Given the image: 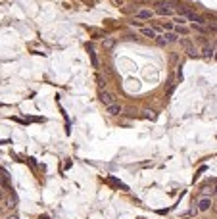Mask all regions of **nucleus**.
<instances>
[{
	"label": "nucleus",
	"instance_id": "1",
	"mask_svg": "<svg viewBox=\"0 0 217 219\" xmlns=\"http://www.w3.org/2000/svg\"><path fill=\"white\" fill-rule=\"evenodd\" d=\"M179 13H181V18H183V19H190V21H194L196 25H204V23H208L204 18H200L198 13H194V12H192V10H188V8L179 6Z\"/></svg>",
	"mask_w": 217,
	"mask_h": 219
},
{
	"label": "nucleus",
	"instance_id": "2",
	"mask_svg": "<svg viewBox=\"0 0 217 219\" xmlns=\"http://www.w3.org/2000/svg\"><path fill=\"white\" fill-rule=\"evenodd\" d=\"M156 12H158L160 15H173V13H175L171 2H165V0H160V2H156Z\"/></svg>",
	"mask_w": 217,
	"mask_h": 219
},
{
	"label": "nucleus",
	"instance_id": "3",
	"mask_svg": "<svg viewBox=\"0 0 217 219\" xmlns=\"http://www.w3.org/2000/svg\"><path fill=\"white\" fill-rule=\"evenodd\" d=\"M156 40H158L160 44H173V42L179 40V37H177V33H171V31H167V33H163L161 37H156Z\"/></svg>",
	"mask_w": 217,
	"mask_h": 219
},
{
	"label": "nucleus",
	"instance_id": "4",
	"mask_svg": "<svg viewBox=\"0 0 217 219\" xmlns=\"http://www.w3.org/2000/svg\"><path fill=\"white\" fill-rule=\"evenodd\" d=\"M98 98H100V102H102L104 106H110V104H114V102H115V96L112 94V92H106V90H100Z\"/></svg>",
	"mask_w": 217,
	"mask_h": 219
},
{
	"label": "nucleus",
	"instance_id": "5",
	"mask_svg": "<svg viewBox=\"0 0 217 219\" xmlns=\"http://www.w3.org/2000/svg\"><path fill=\"white\" fill-rule=\"evenodd\" d=\"M179 42H181V46H183V48H184V50H187V52H188V54H190L192 58H196V56H198V54L194 52V46H192V42H190L188 39H181Z\"/></svg>",
	"mask_w": 217,
	"mask_h": 219
},
{
	"label": "nucleus",
	"instance_id": "6",
	"mask_svg": "<svg viewBox=\"0 0 217 219\" xmlns=\"http://www.w3.org/2000/svg\"><path fill=\"white\" fill-rule=\"evenodd\" d=\"M135 15H136L138 19H152L154 12H152V10H146V8H142V10H136V12H135Z\"/></svg>",
	"mask_w": 217,
	"mask_h": 219
},
{
	"label": "nucleus",
	"instance_id": "7",
	"mask_svg": "<svg viewBox=\"0 0 217 219\" xmlns=\"http://www.w3.org/2000/svg\"><path fill=\"white\" fill-rule=\"evenodd\" d=\"M211 208V198H200L198 200V210L200 211H208Z\"/></svg>",
	"mask_w": 217,
	"mask_h": 219
},
{
	"label": "nucleus",
	"instance_id": "8",
	"mask_svg": "<svg viewBox=\"0 0 217 219\" xmlns=\"http://www.w3.org/2000/svg\"><path fill=\"white\" fill-rule=\"evenodd\" d=\"M106 112L110 114V115H119V114H121V106H119L117 102H114V104H110V106H106Z\"/></svg>",
	"mask_w": 217,
	"mask_h": 219
},
{
	"label": "nucleus",
	"instance_id": "9",
	"mask_svg": "<svg viewBox=\"0 0 217 219\" xmlns=\"http://www.w3.org/2000/svg\"><path fill=\"white\" fill-rule=\"evenodd\" d=\"M140 33H142L144 37H150V39H156V31H154L152 27H142V29H140Z\"/></svg>",
	"mask_w": 217,
	"mask_h": 219
},
{
	"label": "nucleus",
	"instance_id": "10",
	"mask_svg": "<svg viewBox=\"0 0 217 219\" xmlns=\"http://www.w3.org/2000/svg\"><path fill=\"white\" fill-rule=\"evenodd\" d=\"M88 54H90V61H92V67H98V56H96V52L92 50V48H88Z\"/></svg>",
	"mask_w": 217,
	"mask_h": 219
},
{
	"label": "nucleus",
	"instance_id": "11",
	"mask_svg": "<svg viewBox=\"0 0 217 219\" xmlns=\"http://www.w3.org/2000/svg\"><path fill=\"white\" fill-rule=\"evenodd\" d=\"M114 44H115V40H114V39H110V37L104 39V48L110 50V48H114Z\"/></svg>",
	"mask_w": 217,
	"mask_h": 219
},
{
	"label": "nucleus",
	"instance_id": "12",
	"mask_svg": "<svg viewBox=\"0 0 217 219\" xmlns=\"http://www.w3.org/2000/svg\"><path fill=\"white\" fill-rule=\"evenodd\" d=\"M192 29H194V31H200V33H206V27H204V25H196V23H192Z\"/></svg>",
	"mask_w": 217,
	"mask_h": 219
},
{
	"label": "nucleus",
	"instance_id": "13",
	"mask_svg": "<svg viewBox=\"0 0 217 219\" xmlns=\"http://www.w3.org/2000/svg\"><path fill=\"white\" fill-rule=\"evenodd\" d=\"M204 56L206 58H211L213 56V48H208V46H206V48H204Z\"/></svg>",
	"mask_w": 217,
	"mask_h": 219
},
{
	"label": "nucleus",
	"instance_id": "14",
	"mask_svg": "<svg viewBox=\"0 0 217 219\" xmlns=\"http://www.w3.org/2000/svg\"><path fill=\"white\" fill-rule=\"evenodd\" d=\"M187 31H188V29H187V27H183V25H179V27H177V33H183V35H187Z\"/></svg>",
	"mask_w": 217,
	"mask_h": 219
},
{
	"label": "nucleus",
	"instance_id": "15",
	"mask_svg": "<svg viewBox=\"0 0 217 219\" xmlns=\"http://www.w3.org/2000/svg\"><path fill=\"white\" fill-rule=\"evenodd\" d=\"M175 23H177V25H183V23H184V19L179 15V18H175Z\"/></svg>",
	"mask_w": 217,
	"mask_h": 219
},
{
	"label": "nucleus",
	"instance_id": "16",
	"mask_svg": "<svg viewBox=\"0 0 217 219\" xmlns=\"http://www.w3.org/2000/svg\"><path fill=\"white\" fill-rule=\"evenodd\" d=\"M144 114V117H154V112H148V110H146V112H142Z\"/></svg>",
	"mask_w": 217,
	"mask_h": 219
},
{
	"label": "nucleus",
	"instance_id": "17",
	"mask_svg": "<svg viewBox=\"0 0 217 219\" xmlns=\"http://www.w3.org/2000/svg\"><path fill=\"white\" fill-rule=\"evenodd\" d=\"M6 208H13V200H6Z\"/></svg>",
	"mask_w": 217,
	"mask_h": 219
},
{
	"label": "nucleus",
	"instance_id": "18",
	"mask_svg": "<svg viewBox=\"0 0 217 219\" xmlns=\"http://www.w3.org/2000/svg\"><path fill=\"white\" fill-rule=\"evenodd\" d=\"M4 198V190H2V186H0V200Z\"/></svg>",
	"mask_w": 217,
	"mask_h": 219
},
{
	"label": "nucleus",
	"instance_id": "19",
	"mask_svg": "<svg viewBox=\"0 0 217 219\" xmlns=\"http://www.w3.org/2000/svg\"><path fill=\"white\" fill-rule=\"evenodd\" d=\"M4 219H18L15 215H8V217H4Z\"/></svg>",
	"mask_w": 217,
	"mask_h": 219
}]
</instances>
